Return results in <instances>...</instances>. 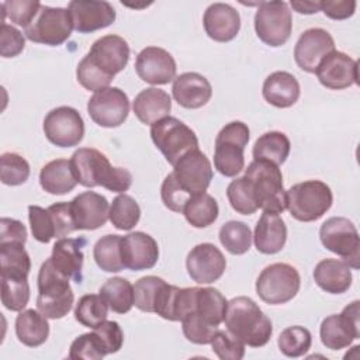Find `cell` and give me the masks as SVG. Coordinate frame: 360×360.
<instances>
[{
	"label": "cell",
	"instance_id": "3",
	"mask_svg": "<svg viewBox=\"0 0 360 360\" xmlns=\"http://www.w3.org/2000/svg\"><path fill=\"white\" fill-rule=\"evenodd\" d=\"M69 277L55 269L51 259H46L38 271L37 309L48 319H60L73 307L75 294L69 284Z\"/></svg>",
	"mask_w": 360,
	"mask_h": 360
},
{
	"label": "cell",
	"instance_id": "53",
	"mask_svg": "<svg viewBox=\"0 0 360 360\" xmlns=\"http://www.w3.org/2000/svg\"><path fill=\"white\" fill-rule=\"evenodd\" d=\"M160 197L166 208H169L173 212H183V208L188 198L191 197L187 194L176 181L174 176L169 173L160 187Z\"/></svg>",
	"mask_w": 360,
	"mask_h": 360
},
{
	"label": "cell",
	"instance_id": "56",
	"mask_svg": "<svg viewBox=\"0 0 360 360\" xmlns=\"http://www.w3.org/2000/svg\"><path fill=\"white\" fill-rule=\"evenodd\" d=\"M48 211L51 212L58 239L68 236L69 233L76 231L72 211H70V201L69 202L68 201L55 202L48 207Z\"/></svg>",
	"mask_w": 360,
	"mask_h": 360
},
{
	"label": "cell",
	"instance_id": "23",
	"mask_svg": "<svg viewBox=\"0 0 360 360\" xmlns=\"http://www.w3.org/2000/svg\"><path fill=\"white\" fill-rule=\"evenodd\" d=\"M70 211L76 231H94L107 222L110 205L104 195L84 191L70 201Z\"/></svg>",
	"mask_w": 360,
	"mask_h": 360
},
{
	"label": "cell",
	"instance_id": "54",
	"mask_svg": "<svg viewBox=\"0 0 360 360\" xmlns=\"http://www.w3.org/2000/svg\"><path fill=\"white\" fill-rule=\"evenodd\" d=\"M97 335L104 352L107 354L117 353L124 343V333L118 322L115 321H104L101 325L93 329Z\"/></svg>",
	"mask_w": 360,
	"mask_h": 360
},
{
	"label": "cell",
	"instance_id": "15",
	"mask_svg": "<svg viewBox=\"0 0 360 360\" xmlns=\"http://www.w3.org/2000/svg\"><path fill=\"white\" fill-rule=\"evenodd\" d=\"M172 174L179 186L190 195L204 193L212 180L210 159L200 149L186 153L174 166Z\"/></svg>",
	"mask_w": 360,
	"mask_h": 360
},
{
	"label": "cell",
	"instance_id": "40",
	"mask_svg": "<svg viewBox=\"0 0 360 360\" xmlns=\"http://www.w3.org/2000/svg\"><path fill=\"white\" fill-rule=\"evenodd\" d=\"M108 305L98 294H86L80 297L75 308V319L90 329L97 328L104 321H107Z\"/></svg>",
	"mask_w": 360,
	"mask_h": 360
},
{
	"label": "cell",
	"instance_id": "27",
	"mask_svg": "<svg viewBox=\"0 0 360 360\" xmlns=\"http://www.w3.org/2000/svg\"><path fill=\"white\" fill-rule=\"evenodd\" d=\"M287 240V226L284 219L274 212L263 211L255 226L253 242L257 252L263 255L278 253Z\"/></svg>",
	"mask_w": 360,
	"mask_h": 360
},
{
	"label": "cell",
	"instance_id": "30",
	"mask_svg": "<svg viewBox=\"0 0 360 360\" xmlns=\"http://www.w3.org/2000/svg\"><path fill=\"white\" fill-rule=\"evenodd\" d=\"M314 280L329 294H343L352 285V267L342 259H323L314 269Z\"/></svg>",
	"mask_w": 360,
	"mask_h": 360
},
{
	"label": "cell",
	"instance_id": "13",
	"mask_svg": "<svg viewBox=\"0 0 360 360\" xmlns=\"http://www.w3.org/2000/svg\"><path fill=\"white\" fill-rule=\"evenodd\" d=\"M44 134L55 146L72 148L84 136V121L76 108L60 105L45 115Z\"/></svg>",
	"mask_w": 360,
	"mask_h": 360
},
{
	"label": "cell",
	"instance_id": "9",
	"mask_svg": "<svg viewBox=\"0 0 360 360\" xmlns=\"http://www.w3.org/2000/svg\"><path fill=\"white\" fill-rule=\"evenodd\" d=\"M325 249L338 255L352 269L360 267V238L354 224L345 217L328 218L319 229Z\"/></svg>",
	"mask_w": 360,
	"mask_h": 360
},
{
	"label": "cell",
	"instance_id": "47",
	"mask_svg": "<svg viewBox=\"0 0 360 360\" xmlns=\"http://www.w3.org/2000/svg\"><path fill=\"white\" fill-rule=\"evenodd\" d=\"M42 4L39 1H35V0H8V1H3L1 3L3 21H4V17H8V20L11 22L27 28L32 22V20L35 18Z\"/></svg>",
	"mask_w": 360,
	"mask_h": 360
},
{
	"label": "cell",
	"instance_id": "35",
	"mask_svg": "<svg viewBox=\"0 0 360 360\" xmlns=\"http://www.w3.org/2000/svg\"><path fill=\"white\" fill-rule=\"evenodd\" d=\"M181 214L191 226L207 228L217 221L219 207L217 200L204 191L191 195L186 202Z\"/></svg>",
	"mask_w": 360,
	"mask_h": 360
},
{
	"label": "cell",
	"instance_id": "50",
	"mask_svg": "<svg viewBox=\"0 0 360 360\" xmlns=\"http://www.w3.org/2000/svg\"><path fill=\"white\" fill-rule=\"evenodd\" d=\"M77 82L89 91H98L105 89L112 82V77L101 72L87 56H84L76 68Z\"/></svg>",
	"mask_w": 360,
	"mask_h": 360
},
{
	"label": "cell",
	"instance_id": "25",
	"mask_svg": "<svg viewBox=\"0 0 360 360\" xmlns=\"http://www.w3.org/2000/svg\"><path fill=\"white\" fill-rule=\"evenodd\" d=\"M173 98L179 105L195 110L205 105L212 96V87L207 77L197 72H186L173 80Z\"/></svg>",
	"mask_w": 360,
	"mask_h": 360
},
{
	"label": "cell",
	"instance_id": "51",
	"mask_svg": "<svg viewBox=\"0 0 360 360\" xmlns=\"http://www.w3.org/2000/svg\"><path fill=\"white\" fill-rule=\"evenodd\" d=\"M107 353L104 352L97 335L94 332L83 333L77 336L69 349V359L72 360H100Z\"/></svg>",
	"mask_w": 360,
	"mask_h": 360
},
{
	"label": "cell",
	"instance_id": "57",
	"mask_svg": "<svg viewBox=\"0 0 360 360\" xmlns=\"http://www.w3.org/2000/svg\"><path fill=\"white\" fill-rule=\"evenodd\" d=\"M27 228L25 225L14 218H1L0 219V243L4 242H27Z\"/></svg>",
	"mask_w": 360,
	"mask_h": 360
},
{
	"label": "cell",
	"instance_id": "8",
	"mask_svg": "<svg viewBox=\"0 0 360 360\" xmlns=\"http://www.w3.org/2000/svg\"><path fill=\"white\" fill-rule=\"evenodd\" d=\"M300 285V273L294 266L288 263H273L266 266L259 274L256 292L266 304L281 305L298 294Z\"/></svg>",
	"mask_w": 360,
	"mask_h": 360
},
{
	"label": "cell",
	"instance_id": "44",
	"mask_svg": "<svg viewBox=\"0 0 360 360\" xmlns=\"http://www.w3.org/2000/svg\"><path fill=\"white\" fill-rule=\"evenodd\" d=\"M226 197L231 207L242 215H252L257 211L250 181L242 176L232 180L226 187Z\"/></svg>",
	"mask_w": 360,
	"mask_h": 360
},
{
	"label": "cell",
	"instance_id": "55",
	"mask_svg": "<svg viewBox=\"0 0 360 360\" xmlns=\"http://www.w3.org/2000/svg\"><path fill=\"white\" fill-rule=\"evenodd\" d=\"M25 38L15 27L1 22L0 27V55L3 58H14L22 52Z\"/></svg>",
	"mask_w": 360,
	"mask_h": 360
},
{
	"label": "cell",
	"instance_id": "11",
	"mask_svg": "<svg viewBox=\"0 0 360 360\" xmlns=\"http://www.w3.org/2000/svg\"><path fill=\"white\" fill-rule=\"evenodd\" d=\"M292 30V15L285 1H263L255 14V31L262 42L277 48L284 45Z\"/></svg>",
	"mask_w": 360,
	"mask_h": 360
},
{
	"label": "cell",
	"instance_id": "22",
	"mask_svg": "<svg viewBox=\"0 0 360 360\" xmlns=\"http://www.w3.org/2000/svg\"><path fill=\"white\" fill-rule=\"evenodd\" d=\"M121 257L125 269L134 271L152 269L159 259L158 242L145 232H131L121 236Z\"/></svg>",
	"mask_w": 360,
	"mask_h": 360
},
{
	"label": "cell",
	"instance_id": "20",
	"mask_svg": "<svg viewBox=\"0 0 360 360\" xmlns=\"http://www.w3.org/2000/svg\"><path fill=\"white\" fill-rule=\"evenodd\" d=\"M332 51H335L332 35L323 28H309L300 35L294 48V59L300 69L315 73L319 62Z\"/></svg>",
	"mask_w": 360,
	"mask_h": 360
},
{
	"label": "cell",
	"instance_id": "21",
	"mask_svg": "<svg viewBox=\"0 0 360 360\" xmlns=\"http://www.w3.org/2000/svg\"><path fill=\"white\" fill-rule=\"evenodd\" d=\"M73 30L80 34L94 32L110 27L115 21V10L108 1L73 0L68 4Z\"/></svg>",
	"mask_w": 360,
	"mask_h": 360
},
{
	"label": "cell",
	"instance_id": "16",
	"mask_svg": "<svg viewBox=\"0 0 360 360\" xmlns=\"http://www.w3.org/2000/svg\"><path fill=\"white\" fill-rule=\"evenodd\" d=\"M187 273L198 284H211L222 277L226 269L224 253L214 243H200L194 246L186 259Z\"/></svg>",
	"mask_w": 360,
	"mask_h": 360
},
{
	"label": "cell",
	"instance_id": "48",
	"mask_svg": "<svg viewBox=\"0 0 360 360\" xmlns=\"http://www.w3.org/2000/svg\"><path fill=\"white\" fill-rule=\"evenodd\" d=\"M28 219H30L32 236L38 242L49 243L53 238H56L55 225L48 208H42L39 205H30Z\"/></svg>",
	"mask_w": 360,
	"mask_h": 360
},
{
	"label": "cell",
	"instance_id": "29",
	"mask_svg": "<svg viewBox=\"0 0 360 360\" xmlns=\"http://www.w3.org/2000/svg\"><path fill=\"white\" fill-rule=\"evenodd\" d=\"M132 110L142 124L152 125L169 117L172 110V98L162 89L148 87L135 96Z\"/></svg>",
	"mask_w": 360,
	"mask_h": 360
},
{
	"label": "cell",
	"instance_id": "39",
	"mask_svg": "<svg viewBox=\"0 0 360 360\" xmlns=\"http://www.w3.org/2000/svg\"><path fill=\"white\" fill-rule=\"evenodd\" d=\"M141 218V208L135 198L121 193L117 195L108 211V219L120 231H131Z\"/></svg>",
	"mask_w": 360,
	"mask_h": 360
},
{
	"label": "cell",
	"instance_id": "12",
	"mask_svg": "<svg viewBox=\"0 0 360 360\" xmlns=\"http://www.w3.org/2000/svg\"><path fill=\"white\" fill-rule=\"evenodd\" d=\"M360 302L356 300L343 308L340 314H333L323 318L319 336L326 349L340 350L349 347L354 339L360 338Z\"/></svg>",
	"mask_w": 360,
	"mask_h": 360
},
{
	"label": "cell",
	"instance_id": "33",
	"mask_svg": "<svg viewBox=\"0 0 360 360\" xmlns=\"http://www.w3.org/2000/svg\"><path fill=\"white\" fill-rule=\"evenodd\" d=\"M291 143L284 132L270 131L260 135L253 145V160H267L277 166L283 165L290 155Z\"/></svg>",
	"mask_w": 360,
	"mask_h": 360
},
{
	"label": "cell",
	"instance_id": "49",
	"mask_svg": "<svg viewBox=\"0 0 360 360\" xmlns=\"http://www.w3.org/2000/svg\"><path fill=\"white\" fill-rule=\"evenodd\" d=\"M181 328L186 339L195 345H208L211 343L214 335L218 330V326H214L205 322L195 314H188L181 321Z\"/></svg>",
	"mask_w": 360,
	"mask_h": 360
},
{
	"label": "cell",
	"instance_id": "58",
	"mask_svg": "<svg viewBox=\"0 0 360 360\" xmlns=\"http://www.w3.org/2000/svg\"><path fill=\"white\" fill-rule=\"evenodd\" d=\"M354 0H323L321 1V11L332 20H346L354 14Z\"/></svg>",
	"mask_w": 360,
	"mask_h": 360
},
{
	"label": "cell",
	"instance_id": "4",
	"mask_svg": "<svg viewBox=\"0 0 360 360\" xmlns=\"http://www.w3.org/2000/svg\"><path fill=\"white\" fill-rule=\"evenodd\" d=\"M245 177L250 181L257 210L274 214H281L285 210L283 173L277 165L267 160H253L245 170Z\"/></svg>",
	"mask_w": 360,
	"mask_h": 360
},
{
	"label": "cell",
	"instance_id": "37",
	"mask_svg": "<svg viewBox=\"0 0 360 360\" xmlns=\"http://www.w3.org/2000/svg\"><path fill=\"white\" fill-rule=\"evenodd\" d=\"M98 292L112 312L127 314L134 307V285L124 277L108 278Z\"/></svg>",
	"mask_w": 360,
	"mask_h": 360
},
{
	"label": "cell",
	"instance_id": "42",
	"mask_svg": "<svg viewBox=\"0 0 360 360\" xmlns=\"http://www.w3.org/2000/svg\"><path fill=\"white\" fill-rule=\"evenodd\" d=\"M1 278V302L4 308L14 312H21L30 301V284L24 277H4Z\"/></svg>",
	"mask_w": 360,
	"mask_h": 360
},
{
	"label": "cell",
	"instance_id": "24",
	"mask_svg": "<svg viewBox=\"0 0 360 360\" xmlns=\"http://www.w3.org/2000/svg\"><path fill=\"white\" fill-rule=\"evenodd\" d=\"M202 24L205 34L211 39L217 42H229L240 30V15L226 3H214L204 11Z\"/></svg>",
	"mask_w": 360,
	"mask_h": 360
},
{
	"label": "cell",
	"instance_id": "7",
	"mask_svg": "<svg viewBox=\"0 0 360 360\" xmlns=\"http://www.w3.org/2000/svg\"><path fill=\"white\" fill-rule=\"evenodd\" d=\"M150 138L172 166L186 153L198 149L195 132L183 121L170 115L150 125Z\"/></svg>",
	"mask_w": 360,
	"mask_h": 360
},
{
	"label": "cell",
	"instance_id": "43",
	"mask_svg": "<svg viewBox=\"0 0 360 360\" xmlns=\"http://www.w3.org/2000/svg\"><path fill=\"white\" fill-rule=\"evenodd\" d=\"M277 345L280 352L287 357H300L304 356L312 345V335L311 332L300 325L285 328L278 339Z\"/></svg>",
	"mask_w": 360,
	"mask_h": 360
},
{
	"label": "cell",
	"instance_id": "18",
	"mask_svg": "<svg viewBox=\"0 0 360 360\" xmlns=\"http://www.w3.org/2000/svg\"><path fill=\"white\" fill-rule=\"evenodd\" d=\"M86 56L107 76L112 77L125 69L129 60V45L120 35H104L93 42Z\"/></svg>",
	"mask_w": 360,
	"mask_h": 360
},
{
	"label": "cell",
	"instance_id": "41",
	"mask_svg": "<svg viewBox=\"0 0 360 360\" xmlns=\"http://www.w3.org/2000/svg\"><path fill=\"white\" fill-rule=\"evenodd\" d=\"M219 242L231 255H245L252 245V231L242 221H228L219 229Z\"/></svg>",
	"mask_w": 360,
	"mask_h": 360
},
{
	"label": "cell",
	"instance_id": "1",
	"mask_svg": "<svg viewBox=\"0 0 360 360\" xmlns=\"http://www.w3.org/2000/svg\"><path fill=\"white\" fill-rule=\"evenodd\" d=\"M70 167L79 184L101 186L112 193H125L132 184V174L124 167L111 166L104 153L94 148H79L70 158Z\"/></svg>",
	"mask_w": 360,
	"mask_h": 360
},
{
	"label": "cell",
	"instance_id": "10",
	"mask_svg": "<svg viewBox=\"0 0 360 360\" xmlns=\"http://www.w3.org/2000/svg\"><path fill=\"white\" fill-rule=\"evenodd\" d=\"M73 21L68 8L41 6L32 22L24 28L25 38L42 45L58 46L69 39Z\"/></svg>",
	"mask_w": 360,
	"mask_h": 360
},
{
	"label": "cell",
	"instance_id": "14",
	"mask_svg": "<svg viewBox=\"0 0 360 360\" xmlns=\"http://www.w3.org/2000/svg\"><path fill=\"white\" fill-rule=\"evenodd\" d=\"M87 112L97 125L117 128L128 118L129 98L120 87L108 86L89 98Z\"/></svg>",
	"mask_w": 360,
	"mask_h": 360
},
{
	"label": "cell",
	"instance_id": "52",
	"mask_svg": "<svg viewBox=\"0 0 360 360\" xmlns=\"http://www.w3.org/2000/svg\"><path fill=\"white\" fill-rule=\"evenodd\" d=\"M210 345L221 360H240L245 356V343L228 330L218 329Z\"/></svg>",
	"mask_w": 360,
	"mask_h": 360
},
{
	"label": "cell",
	"instance_id": "32",
	"mask_svg": "<svg viewBox=\"0 0 360 360\" xmlns=\"http://www.w3.org/2000/svg\"><path fill=\"white\" fill-rule=\"evenodd\" d=\"M15 335L28 347L44 345L49 336L48 318L38 309L21 311L15 318Z\"/></svg>",
	"mask_w": 360,
	"mask_h": 360
},
{
	"label": "cell",
	"instance_id": "17",
	"mask_svg": "<svg viewBox=\"0 0 360 360\" xmlns=\"http://www.w3.org/2000/svg\"><path fill=\"white\" fill-rule=\"evenodd\" d=\"M357 60L340 51H332L318 65L315 75L319 83L330 90H343L359 84Z\"/></svg>",
	"mask_w": 360,
	"mask_h": 360
},
{
	"label": "cell",
	"instance_id": "34",
	"mask_svg": "<svg viewBox=\"0 0 360 360\" xmlns=\"http://www.w3.org/2000/svg\"><path fill=\"white\" fill-rule=\"evenodd\" d=\"M228 301L224 294L214 287H197L195 308L191 314L198 315L205 322L219 326L224 322Z\"/></svg>",
	"mask_w": 360,
	"mask_h": 360
},
{
	"label": "cell",
	"instance_id": "5",
	"mask_svg": "<svg viewBox=\"0 0 360 360\" xmlns=\"http://www.w3.org/2000/svg\"><path fill=\"white\" fill-rule=\"evenodd\" d=\"M285 210L301 222H312L323 217L333 202L330 187L321 180H307L285 191Z\"/></svg>",
	"mask_w": 360,
	"mask_h": 360
},
{
	"label": "cell",
	"instance_id": "19",
	"mask_svg": "<svg viewBox=\"0 0 360 360\" xmlns=\"http://www.w3.org/2000/svg\"><path fill=\"white\" fill-rule=\"evenodd\" d=\"M135 70L141 80L149 84H167L176 79V60L163 48L146 46L135 60Z\"/></svg>",
	"mask_w": 360,
	"mask_h": 360
},
{
	"label": "cell",
	"instance_id": "26",
	"mask_svg": "<svg viewBox=\"0 0 360 360\" xmlns=\"http://www.w3.org/2000/svg\"><path fill=\"white\" fill-rule=\"evenodd\" d=\"M86 245L84 238H60L52 248L51 262L56 270L69 278H75L77 283L82 280L83 269V246Z\"/></svg>",
	"mask_w": 360,
	"mask_h": 360
},
{
	"label": "cell",
	"instance_id": "38",
	"mask_svg": "<svg viewBox=\"0 0 360 360\" xmlns=\"http://www.w3.org/2000/svg\"><path fill=\"white\" fill-rule=\"evenodd\" d=\"M93 257L96 264L107 273H118L124 270V263L121 257V236L108 233L101 236L94 248Z\"/></svg>",
	"mask_w": 360,
	"mask_h": 360
},
{
	"label": "cell",
	"instance_id": "45",
	"mask_svg": "<svg viewBox=\"0 0 360 360\" xmlns=\"http://www.w3.org/2000/svg\"><path fill=\"white\" fill-rule=\"evenodd\" d=\"M166 281L158 276H145L134 285V305L142 312H153L158 295Z\"/></svg>",
	"mask_w": 360,
	"mask_h": 360
},
{
	"label": "cell",
	"instance_id": "28",
	"mask_svg": "<svg viewBox=\"0 0 360 360\" xmlns=\"http://www.w3.org/2000/svg\"><path fill=\"white\" fill-rule=\"evenodd\" d=\"M262 93L269 104L277 108H288L298 101L301 89L294 75L277 70L264 79Z\"/></svg>",
	"mask_w": 360,
	"mask_h": 360
},
{
	"label": "cell",
	"instance_id": "59",
	"mask_svg": "<svg viewBox=\"0 0 360 360\" xmlns=\"http://www.w3.org/2000/svg\"><path fill=\"white\" fill-rule=\"evenodd\" d=\"M290 6L294 11L300 14H315L321 11V1H307V0H291Z\"/></svg>",
	"mask_w": 360,
	"mask_h": 360
},
{
	"label": "cell",
	"instance_id": "36",
	"mask_svg": "<svg viewBox=\"0 0 360 360\" xmlns=\"http://www.w3.org/2000/svg\"><path fill=\"white\" fill-rule=\"evenodd\" d=\"M0 276L27 278L31 270V259L24 243L4 242L0 243Z\"/></svg>",
	"mask_w": 360,
	"mask_h": 360
},
{
	"label": "cell",
	"instance_id": "46",
	"mask_svg": "<svg viewBox=\"0 0 360 360\" xmlns=\"http://www.w3.org/2000/svg\"><path fill=\"white\" fill-rule=\"evenodd\" d=\"M0 177L6 186L24 184L30 177V165L21 155L6 152L0 156Z\"/></svg>",
	"mask_w": 360,
	"mask_h": 360
},
{
	"label": "cell",
	"instance_id": "6",
	"mask_svg": "<svg viewBox=\"0 0 360 360\" xmlns=\"http://www.w3.org/2000/svg\"><path fill=\"white\" fill-rule=\"evenodd\" d=\"M249 127L242 121L226 124L215 138L214 166L225 177H235L245 167V148L249 142Z\"/></svg>",
	"mask_w": 360,
	"mask_h": 360
},
{
	"label": "cell",
	"instance_id": "31",
	"mask_svg": "<svg viewBox=\"0 0 360 360\" xmlns=\"http://www.w3.org/2000/svg\"><path fill=\"white\" fill-rule=\"evenodd\" d=\"M39 184L44 191L53 195L70 193L77 184L70 167V160L55 159L42 166L39 172Z\"/></svg>",
	"mask_w": 360,
	"mask_h": 360
},
{
	"label": "cell",
	"instance_id": "2",
	"mask_svg": "<svg viewBox=\"0 0 360 360\" xmlns=\"http://www.w3.org/2000/svg\"><path fill=\"white\" fill-rule=\"evenodd\" d=\"M224 322L228 332L250 347L264 346L273 335L270 318L252 298L245 295L228 301Z\"/></svg>",
	"mask_w": 360,
	"mask_h": 360
}]
</instances>
